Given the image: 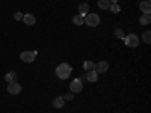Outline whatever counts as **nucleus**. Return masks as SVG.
I'll list each match as a JSON object with an SVG mask.
<instances>
[{
  "label": "nucleus",
  "instance_id": "17",
  "mask_svg": "<svg viewBox=\"0 0 151 113\" xmlns=\"http://www.w3.org/2000/svg\"><path fill=\"white\" fill-rule=\"evenodd\" d=\"M142 41H144L145 44H150V42H151V32H150V30H147V32L142 33Z\"/></svg>",
  "mask_w": 151,
  "mask_h": 113
},
{
  "label": "nucleus",
  "instance_id": "15",
  "mask_svg": "<svg viewBox=\"0 0 151 113\" xmlns=\"http://www.w3.org/2000/svg\"><path fill=\"white\" fill-rule=\"evenodd\" d=\"M150 21H151V15H150V14H144V15L139 18V23L142 24V26H147V24H150Z\"/></svg>",
  "mask_w": 151,
  "mask_h": 113
},
{
  "label": "nucleus",
  "instance_id": "6",
  "mask_svg": "<svg viewBox=\"0 0 151 113\" xmlns=\"http://www.w3.org/2000/svg\"><path fill=\"white\" fill-rule=\"evenodd\" d=\"M8 92H9L11 95H18V94H21V84L17 83V82L8 83Z\"/></svg>",
  "mask_w": 151,
  "mask_h": 113
},
{
  "label": "nucleus",
  "instance_id": "22",
  "mask_svg": "<svg viewBox=\"0 0 151 113\" xmlns=\"http://www.w3.org/2000/svg\"><path fill=\"white\" fill-rule=\"evenodd\" d=\"M14 18H15V20H23V14H21V12H15Z\"/></svg>",
  "mask_w": 151,
  "mask_h": 113
},
{
  "label": "nucleus",
  "instance_id": "2",
  "mask_svg": "<svg viewBox=\"0 0 151 113\" xmlns=\"http://www.w3.org/2000/svg\"><path fill=\"white\" fill-rule=\"evenodd\" d=\"M124 42H125V45H129L132 48H136L137 45H139V38H137V35H134V33H130V35H125Z\"/></svg>",
  "mask_w": 151,
  "mask_h": 113
},
{
  "label": "nucleus",
  "instance_id": "10",
  "mask_svg": "<svg viewBox=\"0 0 151 113\" xmlns=\"http://www.w3.org/2000/svg\"><path fill=\"white\" fill-rule=\"evenodd\" d=\"M23 21L26 23L27 26H33V24L36 23V18L32 14H26V15H23Z\"/></svg>",
  "mask_w": 151,
  "mask_h": 113
},
{
  "label": "nucleus",
  "instance_id": "23",
  "mask_svg": "<svg viewBox=\"0 0 151 113\" xmlns=\"http://www.w3.org/2000/svg\"><path fill=\"white\" fill-rule=\"evenodd\" d=\"M110 2V5H115V3H118V0H109Z\"/></svg>",
  "mask_w": 151,
  "mask_h": 113
},
{
  "label": "nucleus",
  "instance_id": "8",
  "mask_svg": "<svg viewBox=\"0 0 151 113\" xmlns=\"http://www.w3.org/2000/svg\"><path fill=\"white\" fill-rule=\"evenodd\" d=\"M139 9L144 12V14H150V12H151V5H150V0L141 2V3H139Z\"/></svg>",
  "mask_w": 151,
  "mask_h": 113
},
{
  "label": "nucleus",
  "instance_id": "16",
  "mask_svg": "<svg viewBox=\"0 0 151 113\" xmlns=\"http://www.w3.org/2000/svg\"><path fill=\"white\" fill-rule=\"evenodd\" d=\"M73 23L76 24V26H82V24L85 23V17H83V15H76V17L73 18Z\"/></svg>",
  "mask_w": 151,
  "mask_h": 113
},
{
  "label": "nucleus",
  "instance_id": "7",
  "mask_svg": "<svg viewBox=\"0 0 151 113\" xmlns=\"http://www.w3.org/2000/svg\"><path fill=\"white\" fill-rule=\"evenodd\" d=\"M109 69V64L106 60H101V62H98V64L95 65V68H94V71L97 72V74H100V72H106Z\"/></svg>",
  "mask_w": 151,
  "mask_h": 113
},
{
  "label": "nucleus",
  "instance_id": "13",
  "mask_svg": "<svg viewBox=\"0 0 151 113\" xmlns=\"http://www.w3.org/2000/svg\"><path fill=\"white\" fill-rule=\"evenodd\" d=\"M5 80H6L8 83H11V82H17V72H15V71L8 72V74L5 75Z\"/></svg>",
  "mask_w": 151,
  "mask_h": 113
},
{
  "label": "nucleus",
  "instance_id": "14",
  "mask_svg": "<svg viewBox=\"0 0 151 113\" xmlns=\"http://www.w3.org/2000/svg\"><path fill=\"white\" fill-rule=\"evenodd\" d=\"M97 5H98V8H100V9L106 11V9H109V6H110V2H109V0H98V2H97Z\"/></svg>",
  "mask_w": 151,
  "mask_h": 113
},
{
  "label": "nucleus",
  "instance_id": "18",
  "mask_svg": "<svg viewBox=\"0 0 151 113\" xmlns=\"http://www.w3.org/2000/svg\"><path fill=\"white\" fill-rule=\"evenodd\" d=\"M83 68H85L86 71H92V69L95 68V65H94V62H91V60H86L85 64H83Z\"/></svg>",
  "mask_w": 151,
  "mask_h": 113
},
{
  "label": "nucleus",
  "instance_id": "12",
  "mask_svg": "<svg viewBox=\"0 0 151 113\" xmlns=\"http://www.w3.org/2000/svg\"><path fill=\"white\" fill-rule=\"evenodd\" d=\"M64 103H65V99L62 97H56L53 99V107L55 109H62V107H64Z\"/></svg>",
  "mask_w": 151,
  "mask_h": 113
},
{
  "label": "nucleus",
  "instance_id": "11",
  "mask_svg": "<svg viewBox=\"0 0 151 113\" xmlns=\"http://www.w3.org/2000/svg\"><path fill=\"white\" fill-rule=\"evenodd\" d=\"M79 12H80V14L79 15H88V14H89V5H88V3H80L79 5Z\"/></svg>",
  "mask_w": 151,
  "mask_h": 113
},
{
  "label": "nucleus",
  "instance_id": "19",
  "mask_svg": "<svg viewBox=\"0 0 151 113\" xmlns=\"http://www.w3.org/2000/svg\"><path fill=\"white\" fill-rule=\"evenodd\" d=\"M109 9L113 12V14H118V12L121 11V8H119V5H118V3H115V5H110V6H109Z\"/></svg>",
  "mask_w": 151,
  "mask_h": 113
},
{
  "label": "nucleus",
  "instance_id": "4",
  "mask_svg": "<svg viewBox=\"0 0 151 113\" xmlns=\"http://www.w3.org/2000/svg\"><path fill=\"white\" fill-rule=\"evenodd\" d=\"M35 56H36V51H21L20 53V59L26 64H32L35 60Z\"/></svg>",
  "mask_w": 151,
  "mask_h": 113
},
{
  "label": "nucleus",
  "instance_id": "20",
  "mask_svg": "<svg viewBox=\"0 0 151 113\" xmlns=\"http://www.w3.org/2000/svg\"><path fill=\"white\" fill-rule=\"evenodd\" d=\"M115 36L119 38V39H124V38H125V33H124L122 29H116V30H115Z\"/></svg>",
  "mask_w": 151,
  "mask_h": 113
},
{
  "label": "nucleus",
  "instance_id": "1",
  "mask_svg": "<svg viewBox=\"0 0 151 113\" xmlns=\"http://www.w3.org/2000/svg\"><path fill=\"white\" fill-rule=\"evenodd\" d=\"M73 72V68H71V65L70 64H60V65H58V68H56V75L60 79V80H67L68 77H70V74Z\"/></svg>",
  "mask_w": 151,
  "mask_h": 113
},
{
  "label": "nucleus",
  "instance_id": "21",
  "mask_svg": "<svg viewBox=\"0 0 151 113\" xmlns=\"http://www.w3.org/2000/svg\"><path fill=\"white\" fill-rule=\"evenodd\" d=\"M62 98H64L65 101H73V99H74V94H73V92H71V94H67L65 97H62Z\"/></svg>",
  "mask_w": 151,
  "mask_h": 113
},
{
  "label": "nucleus",
  "instance_id": "5",
  "mask_svg": "<svg viewBox=\"0 0 151 113\" xmlns=\"http://www.w3.org/2000/svg\"><path fill=\"white\" fill-rule=\"evenodd\" d=\"M82 89H83V83H82L79 79H74V80L70 83V91H71L73 94H79V92H82Z\"/></svg>",
  "mask_w": 151,
  "mask_h": 113
},
{
  "label": "nucleus",
  "instance_id": "9",
  "mask_svg": "<svg viewBox=\"0 0 151 113\" xmlns=\"http://www.w3.org/2000/svg\"><path fill=\"white\" fill-rule=\"evenodd\" d=\"M86 80L89 82V83H95L97 80H98V74L92 69V71H88L86 72Z\"/></svg>",
  "mask_w": 151,
  "mask_h": 113
},
{
  "label": "nucleus",
  "instance_id": "3",
  "mask_svg": "<svg viewBox=\"0 0 151 113\" xmlns=\"http://www.w3.org/2000/svg\"><path fill=\"white\" fill-rule=\"evenodd\" d=\"M85 23L89 27H97L98 24H100V15L98 14H88L85 17Z\"/></svg>",
  "mask_w": 151,
  "mask_h": 113
}]
</instances>
